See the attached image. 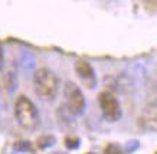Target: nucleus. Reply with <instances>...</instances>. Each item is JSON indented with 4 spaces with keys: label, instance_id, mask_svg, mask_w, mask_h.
Here are the masks:
<instances>
[{
    "label": "nucleus",
    "instance_id": "4468645a",
    "mask_svg": "<svg viewBox=\"0 0 157 154\" xmlns=\"http://www.w3.org/2000/svg\"><path fill=\"white\" fill-rule=\"evenodd\" d=\"M88 154H95V153H88Z\"/></svg>",
    "mask_w": 157,
    "mask_h": 154
},
{
    "label": "nucleus",
    "instance_id": "0eeeda50",
    "mask_svg": "<svg viewBox=\"0 0 157 154\" xmlns=\"http://www.w3.org/2000/svg\"><path fill=\"white\" fill-rule=\"evenodd\" d=\"M20 69L22 72L26 75V77H30V75H35V66H36V61H35V56L28 51H23L22 55H20V61H19Z\"/></svg>",
    "mask_w": 157,
    "mask_h": 154
},
{
    "label": "nucleus",
    "instance_id": "f8f14e48",
    "mask_svg": "<svg viewBox=\"0 0 157 154\" xmlns=\"http://www.w3.org/2000/svg\"><path fill=\"white\" fill-rule=\"evenodd\" d=\"M138 141L137 140H131V141H128V143H125V147H124V148H125V151H127V153H133V151H136V150L138 148Z\"/></svg>",
    "mask_w": 157,
    "mask_h": 154
},
{
    "label": "nucleus",
    "instance_id": "423d86ee",
    "mask_svg": "<svg viewBox=\"0 0 157 154\" xmlns=\"http://www.w3.org/2000/svg\"><path fill=\"white\" fill-rule=\"evenodd\" d=\"M140 122L144 128L157 131V105H150L143 111Z\"/></svg>",
    "mask_w": 157,
    "mask_h": 154
},
{
    "label": "nucleus",
    "instance_id": "9b49d317",
    "mask_svg": "<svg viewBox=\"0 0 157 154\" xmlns=\"http://www.w3.org/2000/svg\"><path fill=\"white\" fill-rule=\"evenodd\" d=\"M104 154H123V150L120 148L117 144H109L105 147Z\"/></svg>",
    "mask_w": 157,
    "mask_h": 154
},
{
    "label": "nucleus",
    "instance_id": "20e7f679",
    "mask_svg": "<svg viewBox=\"0 0 157 154\" xmlns=\"http://www.w3.org/2000/svg\"><path fill=\"white\" fill-rule=\"evenodd\" d=\"M65 98H67V108L71 114H82L85 108V98L82 95L81 89L75 84L68 82L65 85Z\"/></svg>",
    "mask_w": 157,
    "mask_h": 154
},
{
    "label": "nucleus",
    "instance_id": "6e6552de",
    "mask_svg": "<svg viewBox=\"0 0 157 154\" xmlns=\"http://www.w3.org/2000/svg\"><path fill=\"white\" fill-rule=\"evenodd\" d=\"M53 144H55V137L52 135H43L38 140L39 148H48V147H52Z\"/></svg>",
    "mask_w": 157,
    "mask_h": 154
},
{
    "label": "nucleus",
    "instance_id": "9d476101",
    "mask_svg": "<svg viewBox=\"0 0 157 154\" xmlns=\"http://www.w3.org/2000/svg\"><path fill=\"white\" fill-rule=\"evenodd\" d=\"M65 144H67L68 148H78L79 147V138H76V137H68L67 140H65Z\"/></svg>",
    "mask_w": 157,
    "mask_h": 154
},
{
    "label": "nucleus",
    "instance_id": "7ed1b4c3",
    "mask_svg": "<svg viewBox=\"0 0 157 154\" xmlns=\"http://www.w3.org/2000/svg\"><path fill=\"white\" fill-rule=\"evenodd\" d=\"M100 105H101L102 114H104L107 121L115 122V121H118L120 118H121V115H123L121 107H120L117 98H115L111 92H101L100 94Z\"/></svg>",
    "mask_w": 157,
    "mask_h": 154
},
{
    "label": "nucleus",
    "instance_id": "ddd939ff",
    "mask_svg": "<svg viewBox=\"0 0 157 154\" xmlns=\"http://www.w3.org/2000/svg\"><path fill=\"white\" fill-rule=\"evenodd\" d=\"M2 68H3V51L0 48V71H2Z\"/></svg>",
    "mask_w": 157,
    "mask_h": 154
},
{
    "label": "nucleus",
    "instance_id": "1a4fd4ad",
    "mask_svg": "<svg viewBox=\"0 0 157 154\" xmlns=\"http://www.w3.org/2000/svg\"><path fill=\"white\" fill-rule=\"evenodd\" d=\"M14 151H19V153H26V151H30L32 150V144L29 143V141H25V140H22V141H16L13 145Z\"/></svg>",
    "mask_w": 157,
    "mask_h": 154
},
{
    "label": "nucleus",
    "instance_id": "2eb2a0df",
    "mask_svg": "<svg viewBox=\"0 0 157 154\" xmlns=\"http://www.w3.org/2000/svg\"><path fill=\"white\" fill-rule=\"evenodd\" d=\"M156 154H157V153H156Z\"/></svg>",
    "mask_w": 157,
    "mask_h": 154
},
{
    "label": "nucleus",
    "instance_id": "f257e3e1",
    "mask_svg": "<svg viewBox=\"0 0 157 154\" xmlns=\"http://www.w3.org/2000/svg\"><path fill=\"white\" fill-rule=\"evenodd\" d=\"M14 115H16L17 122L23 128H26V130H33L39 124L38 110H36L33 102L25 95H20L16 100V104H14Z\"/></svg>",
    "mask_w": 157,
    "mask_h": 154
},
{
    "label": "nucleus",
    "instance_id": "39448f33",
    "mask_svg": "<svg viewBox=\"0 0 157 154\" xmlns=\"http://www.w3.org/2000/svg\"><path fill=\"white\" fill-rule=\"evenodd\" d=\"M75 71L78 73V77L81 78V81L85 84L88 88L94 89L97 85V78L94 73V69L88 62L85 61H78L75 63Z\"/></svg>",
    "mask_w": 157,
    "mask_h": 154
},
{
    "label": "nucleus",
    "instance_id": "f03ea898",
    "mask_svg": "<svg viewBox=\"0 0 157 154\" xmlns=\"http://www.w3.org/2000/svg\"><path fill=\"white\" fill-rule=\"evenodd\" d=\"M33 84L35 91L40 98H45V100L55 98L58 91V78L48 68H42V69H38L35 72Z\"/></svg>",
    "mask_w": 157,
    "mask_h": 154
}]
</instances>
